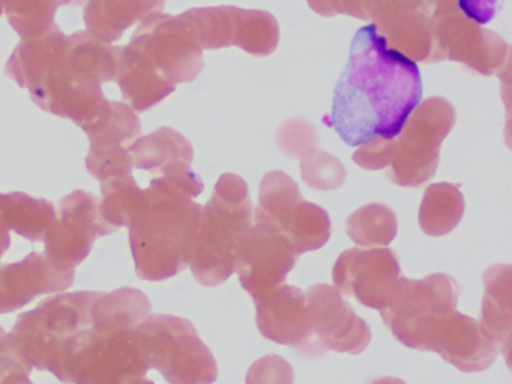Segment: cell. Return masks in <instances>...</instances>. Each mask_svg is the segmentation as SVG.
I'll list each match as a JSON object with an SVG mask.
<instances>
[{"mask_svg":"<svg viewBox=\"0 0 512 384\" xmlns=\"http://www.w3.org/2000/svg\"><path fill=\"white\" fill-rule=\"evenodd\" d=\"M151 314L146 294L76 291L50 297L34 326L32 368L67 384H133L148 374L137 326Z\"/></svg>","mask_w":512,"mask_h":384,"instance_id":"obj_1","label":"cell"},{"mask_svg":"<svg viewBox=\"0 0 512 384\" xmlns=\"http://www.w3.org/2000/svg\"><path fill=\"white\" fill-rule=\"evenodd\" d=\"M422 98L418 65L389 47L373 23L355 33L325 123L349 146L395 138Z\"/></svg>","mask_w":512,"mask_h":384,"instance_id":"obj_2","label":"cell"},{"mask_svg":"<svg viewBox=\"0 0 512 384\" xmlns=\"http://www.w3.org/2000/svg\"><path fill=\"white\" fill-rule=\"evenodd\" d=\"M119 53L121 47L88 30L68 36L56 24L44 35L22 39L5 74L28 89L38 107L82 128L107 102L101 84L116 80Z\"/></svg>","mask_w":512,"mask_h":384,"instance_id":"obj_3","label":"cell"},{"mask_svg":"<svg viewBox=\"0 0 512 384\" xmlns=\"http://www.w3.org/2000/svg\"><path fill=\"white\" fill-rule=\"evenodd\" d=\"M202 179L188 167L154 176L139 188L127 213L131 252L137 276L164 281L187 269L203 206L194 201L202 194Z\"/></svg>","mask_w":512,"mask_h":384,"instance_id":"obj_4","label":"cell"},{"mask_svg":"<svg viewBox=\"0 0 512 384\" xmlns=\"http://www.w3.org/2000/svg\"><path fill=\"white\" fill-rule=\"evenodd\" d=\"M253 203L241 176L226 173L203 206L199 231L188 266L197 282L217 287L235 272L236 251L253 225Z\"/></svg>","mask_w":512,"mask_h":384,"instance_id":"obj_5","label":"cell"},{"mask_svg":"<svg viewBox=\"0 0 512 384\" xmlns=\"http://www.w3.org/2000/svg\"><path fill=\"white\" fill-rule=\"evenodd\" d=\"M140 347L149 369L170 384H214L217 360L191 321L175 315L149 314L137 326Z\"/></svg>","mask_w":512,"mask_h":384,"instance_id":"obj_6","label":"cell"},{"mask_svg":"<svg viewBox=\"0 0 512 384\" xmlns=\"http://www.w3.org/2000/svg\"><path fill=\"white\" fill-rule=\"evenodd\" d=\"M457 302V281L446 273H434L418 281L398 278L391 300L379 312L397 341L428 351L437 326L457 308Z\"/></svg>","mask_w":512,"mask_h":384,"instance_id":"obj_7","label":"cell"},{"mask_svg":"<svg viewBox=\"0 0 512 384\" xmlns=\"http://www.w3.org/2000/svg\"><path fill=\"white\" fill-rule=\"evenodd\" d=\"M455 125V110L445 98L434 96L418 104L395 137L388 165L389 179L406 188H419L439 165V150Z\"/></svg>","mask_w":512,"mask_h":384,"instance_id":"obj_8","label":"cell"},{"mask_svg":"<svg viewBox=\"0 0 512 384\" xmlns=\"http://www.w3.org/2000/svg\"><path fill=\"white\" fill-rule=\"evenodd\" d=\"M253 221L277 231L299 255L322 248L331 237L328 212L305 201L295 180L283 171L263 177Z\"/></svg>","mask_w":512,"mask_h":384,"instance_id":"obj_9","label":"cell"},{"mask_svg":"<svg viewBox=\"0 0 512 384\" xmlns=\"http://www.w3.org/2000/svg\"><path fill=\"white\" fill-rule=\"evenodd\" d=\"M122 51L142 68L169 83H191L203 69V50L173 15H149Z\"/></svg>","mask_w":512,"mask_h":384,"instance_id":"obj_10","label":"cell"},{"mask_svg":"<svg viewBox=\"0 0 512 384\" xmlns=\"http://www.w3.org/2000/svg\"><path fill=\"white\" fill-rule=\"evenodd\" d=\"M437 60L463 63L482 75H493L508 59L509 45L493 30L469 20L457 5L430 12Z\"/></svg>","mask_w":512,"mask_h":384,"instance_id":"obj_11","label":"cell"},{"mask_svg":"<svg viewBox=\"0 0 512 384\" xmlns=\"http://www.w3.org/2000/svg\"><path fill=\"white\" fill-rule=\"evenodd\" d=\"M116 230L104 221L95 195L74 191L59 201V212L44 236V254L58 266L76 270L91 254L95 240Z\"/></svg>","mask_w":512,"mask_h":384,"instance_id":"obj_12","label":"cell"},{"mask_svg":"<svg viewBox=\"0 0 512 384\" xmlns=\"http://www.w3.org/2000/svg\"><path fill=\"white\" fill-rule=\"evenodd\" d=\"M332 278L344 296L382 311L397 287L400 263L394 249H347L335 261Z\"/></svg>","mask_w":512,"mask_h":384,"instance_id":"obj_13","label":"cell"},{"mask_svg":"<svg viewBox=\"0 0 512 384\" xmlns=\"http://www.w3.org/2000/svg\"><path fill=\"white\" fill-rule=\"evenodd\" d=\"M311 330H313L314 354L322 356L326 351L361 354L371 342V329L343 294L328 284H317L308 290Z\"/></svg>","mask_w":512,"mask_h":384,"instance_id":"obj_14","label":"cell"},{"mask_svg":"<svg viewBox=\"0 0 512 384\" xmlns=\"http://www.w3.org/2000/svg\"><path fill=\"white\" fill-rule=\"evenodd\" d=\"M298 258L296 249L281 234L253 221L239 242L235 272L244 290L256 299L284 284Z\"/></svg>","mask_w":512,"mask_h":384,"instance_id":"obj_15","label":"cell"},{"mask_svg":"<svg viewBox=\"0 0 512 384\" xmlns=\"http://www.w3.org/2000/svg\"><path fill=\"white\" fill-rule=\"evenodd\" d=\"M368 21L389 42V47L413 62H439L430 11L424 0H368Z\"/></svg>","mask_w":512,"mask_h":384,"instance_id":"obj_16","label":"cell"},{"mask_svg":"<svg viewBox=\"0 0 512 384\" xmlns=\"http://www.w3.org/2000/svg\"><path fill=\"white\" fill-rule=\"evenodd\" d=\"M254 303L257 327L266 339L289 345L302 356L316 357L310 308L301 288L281 284L257 296Z\"/></svg>","mask_w":512,"mask_h":384,"instance_id":"obj_17","label":"cell"},{"mask_svg":"<svg viewBox=\"0 0 512 384\" xmlns=\"http://www.w3.org/2000/svg\"><path fill=\"white\" fill-rule=\"evenodd\" d=\"M76 270L53 263L44 252L32 251L22 261L0 264V314L17 311L43 294L67 290Z\"/></svg>","mask_w":512,"mask_h":384,"instance_id":"obj_18","label":"cell"},{"mask_svg":"<svg viewBox=\"0 0 512 384\" xmlns=\"http://www.w3.org/2000/svg\"><path fill=\"white\" fill-rule=\"evenodd\" d=\"M428 351H436L460 371L482 372L493 365L499 347L485 335L479 321L454 309L440 321Z\"/></svg>","mask_w":512,"mask_h":384,"instance_id":"obj_19","label":"cell"},{"mask_svg":"<svg viewBox=\"0 0 512 384\" xmlns=\"http://www.w3.org/2000/svg\"><path fill=\"white\" fill-rule=\"evenodd\" d=\"M83 6L88 32L103 41H119L125 30L149 15L163 12L166 0H73Z\"/></svg>","mask_w":512,"mask_h":384,"instance_id":"obj_20","label":"cell"},{"mask_svg":"<svg viewBox=\"0 0 512 384\" xmlns=\"http://www.w3.org/2000/svg\"><path fill=\"white\" fill-rule=\"evenodd\" d=\"M128 152L133 168L148 171L154 176H163L176 168L188 167L194 156L190 141L169 126L137 138L128 147Z\"/></svg>","mask_w":512,"mask_h":384,"instance_id":"obj_21","label":"cell"},{"mask_svg":"<svg viewBox=\"0 0 512 384\" xmlns=\"http://www.w3.org/2000/svg\"><path fill=\"white\" fill-rule=\"evenodd\" d=\"M485 294L479 326L503 350L508 359L511 348V266L496 264L484 273Z\"/></svg>","mask_w":512,"mask_h":384,"instance_id":"obj_22","label":"cell"},{"mask_svg":"<svg viewBox=\"0 0 512 384\" xmlns=\"http://www.w3.org/2000/svg\"><path fill=\"white\" fill-rule=\"evenodd\" d=\"M229 32L230 45L257 57L274 53L280 42V26L274 15L266 11L230 6Z\"/></svg>","mask_w":512,"mask_h":384,"instance_id":"obj_23","label":"cell"},{"mask_svg":"<svg viewBox=\"0 0 512 384\" xmlns=\"http://www.w3.org/2000/svg\"><path fill=\"white\" fill-rule=\"evenodd\" d=\"M464 197L458 186L434 183L425 189L419 209V225L428 236H446L461 222Z\"/></svg>","mask_w":512,"mask_h":384,"instance_id":"obj_24","label":"cell"},{"mask_svg":"<svg viewBox=\"0 0 512 384\" xmlns=\"http://www.w3.org/2000/svg\"><path fill=\"white\" fill-rule=\"evenodd\" d=\"M11 231L31 242H44L47 230L56 218V209L44 198H34L25 192L5 194Z\"/></svg>","mask_w":512,"mask_h":384,"instance_id":"obj_25","label":"cell"},{"mask_svg":"<svg viewBox=\"0 0 512 384\" xmlns=\"http://www.w3.org/2000/svg\"><path fill=\"white\" fill-rule=\"evenodd\" d=\"M397 216L385 204L371 203L347 219V234L359 246L382 248L397 236Z\"/></svg>","mask_w":512,"mask_h":384,"instance_id":"obj_26","label":"cell"},{"mask_svg":"<svg viewBox=\"0 0 512 384\" xmlns=\"http://www.w3.org/2000/svg\"><path fill=\"white\" fill-rule=\"evenodd\" d=\"M70 3L73 0H0V15L7 14L11 27L22 39L35 38L56 26L59 6Z\"/></svg>","mask_w":512,"mask_h":384,"instance_id":"obj_27","label":"cell"},{"mask_svg":"<svg viewBox=\"0 0 512 384\" xmlns=\"http://www.w3.org/2000/svg\"><path fill=\"white\" fill-rule=\"evenodd\" d=\"M302 179L317 191H332L340 188L346 180L344 165L325 150H314L301 162Z\"/></svg>","mask_w":512,"mask_h":384,"instance_id":"obj_28","label":"cell"},{"mask_svg":"<svg viewBox=\"0 0 512 384\" xmlns=\"http://www.w3.org/2000/svg\"><path fill=\"white\" fill-rule=\"evenodd\" d=\"M317 137L316 128L302 119H292L281 125L278 131V143L281 150L293 158H304L316 150Z\"/></svg>","mask_w":512,"mask_h":384,"instance_id":"obj_29","label":"cell"},{"mask_svg":"<svg viewBox=\"0 0 512 384\" xmlns=\"http://www.w3.org/2000/svg\"><path fill=\"white\" fill-rule=\"evenodd\" d=\"M292 365L278 354H268L256 360L247 372V384H293Z\"/></svg>","mask_w":512,"mask_h":384,"instance_id":"obj_30","label":"cell"},{"mask_svg":"<svg viewBox=\"0 0 512 384\" xmlns=\"http://www.w3.org/2000/svg\"><path fill=\"white\" fill-rule=\"evenodd\" d=\"M394 143L395 138H389V140H374L362 144L353 153V161L365 170L388 168L394 153Z\"/></svg>","mask_w":512,"mask_h":384,"instance_id":"obj_31","label":"cell"},{"mask_svg":"<svg viewBox=\"0 0 512 384\" xmlns=\"http://www.w3.org/2000/svg\"><path fill=\"white\" fill-rule=\"evenodd\" d=\"M310 8L323 17L350 15L368 21V0H307Z\"/></svg>","mask_w":512,"mask_h":384,"instance_id":"obj_32","label":"cell"},{"mask_svg":"<svg viewBox=\"0 0 512 384\" xmlns=\"http://www.w3.org/2000/svg\"><path fill=\"white\" fill-rule=\"evenodd\" d=\"M502 2L503 0H457V8L469 20L484 26L496 17L497 11L502 8Z\"/></svg>","mask_w":512,"mask_h":384,"instance_id":"obj_33","label":"cell"},{"mask_svg":"<svg viewBox=\"0 0 512 384\" xmlns=\"http://www.w3.org/2000/svg\"><path fill=\"white\" fill-rule=\"evenodd\" d=\"M10 222H8L7 209H5L4 194H0V258L4 257L11 245Z\"/></svg>","mask_w":512,"mask_h":384,"instance_id":"obj_34","label":"cell"},{"mask_svg":"<svg viewBox=\"0 0 512 384\" xmlns=\"http://www.w3.org/2000/svg\"><path fill=\"white\" fill-rule=\"evenodd\" d=\"M424 2L430 12L445 6L457 5V0H424Z\"/></svg>","mask_w":512,"mask_h":384,"instance_id":"obj_35","label":"cell"},{"mask_svg":"<svg viewBox=\"0 0 512 384\" xmlns=\"http://www.w3.org/2000/svg\"><path fill=\"white\" fill-rule=\"evenodd\" d=\"M0 384H34L31 380H29V375L25 374H14L10 375V377L5 378V380L0 381Z\"/></svg>","mask_w":512,"mask_h":384,"instance_id":"obj_36","label":"cell"},{"mask_svg":"<svg viewBox=\"0 0 512 384\" xmlns=\"http://www.w3.org/2000/svg\"><path fill=\"white\" fill-rule=\"evenodd\" d=\"M370 384H407V383L404 380H400V378L382 377V378H377V380L371 381Z\"/></svg>","mask_w":512,"mask_h":384,"instance_id":"obj_37","label":"cell"},{"mask_svg":"<svg viewBox=\"0 0 512 384\" xmlns=\"http://www.w3.org/2000/svg\"><path fill=\"white\" fill-rule=\"evenodd\" d=\"M133 384H154V383H152L151 380H146V377H145V378H142V380L134 381Z\"/></svg>","mask_w":512,"mask_h":384,"instance_id":"obj_38","label":"cell"}]
</instances>
